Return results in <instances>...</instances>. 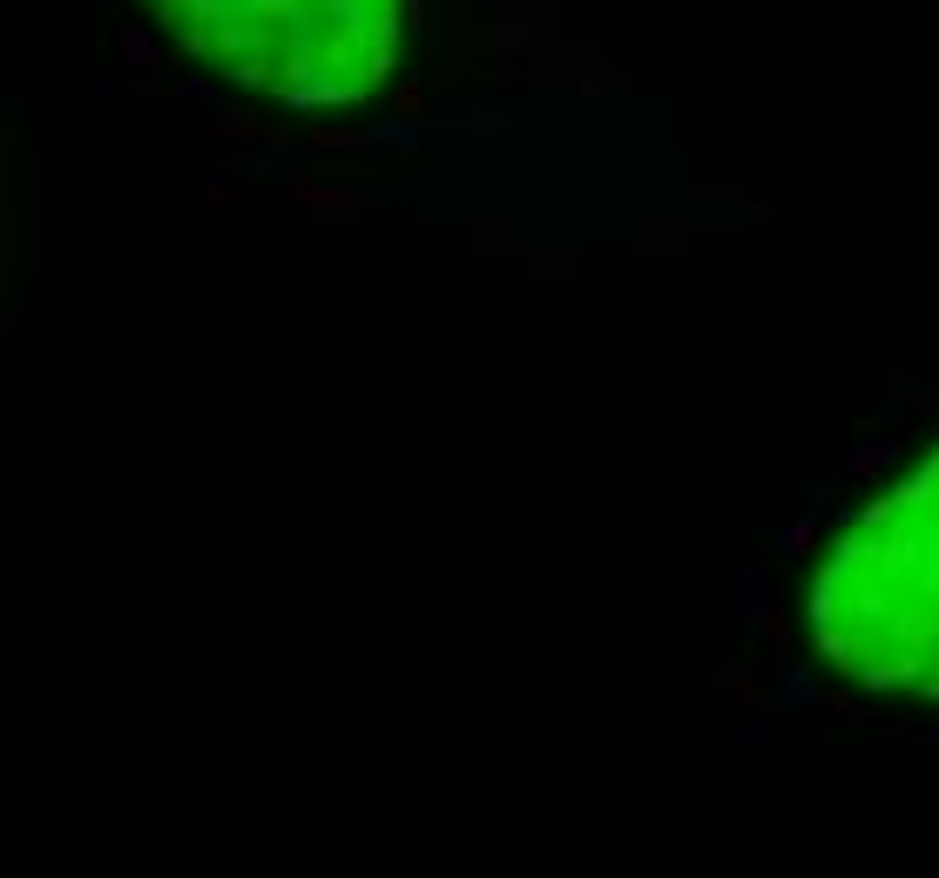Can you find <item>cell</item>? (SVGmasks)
<instances>
[{
  "mask_svg": "<svg viewBox=\"0 0 939 878\" xmlns=\"http://www.w3.org/2000/svg\"><path fill=\"white\" fill-rule=\"evenodd\" d=\"M804 628L845 690L939 709V447L838 521Z\"/></svg>",
  "mask_w": 939,
  "mask_h": 878,
  "instance_id": "cell-1",
  "label": "cell"
},
{
  "mask_svg": "<svg viewBox=\"0 0 939 878\" xmlns=\"http://www.w3.org/2000/svg\"><path fill=\"white\" fill-rule=\"evenodd\" d=\"M183 48L291 108H351L399 68L406 0H155Z\"/></svg>",
  "mask_w": 939,
  "mask_h": 878,
  "instance_id": "cell-2",
  "label": "cell"
}]
</instances>
